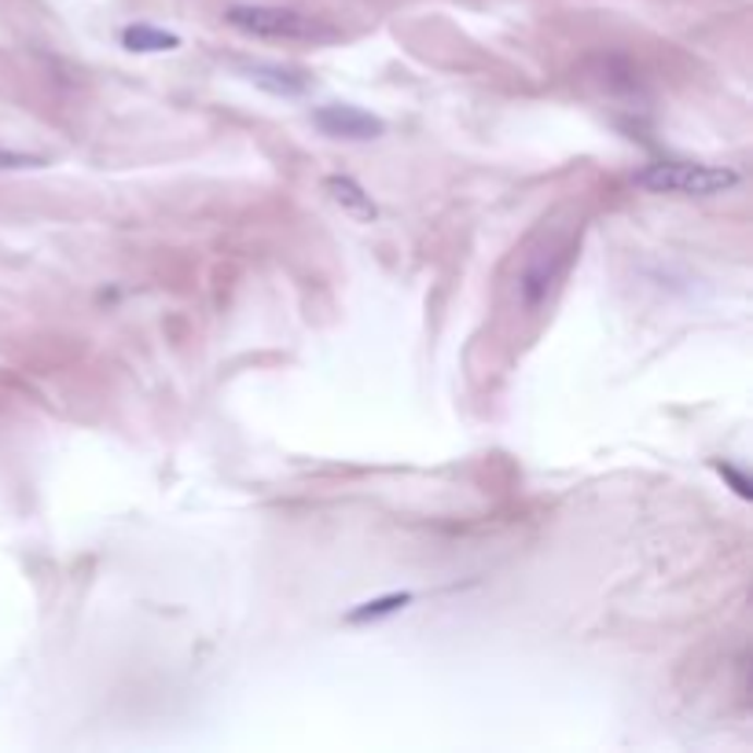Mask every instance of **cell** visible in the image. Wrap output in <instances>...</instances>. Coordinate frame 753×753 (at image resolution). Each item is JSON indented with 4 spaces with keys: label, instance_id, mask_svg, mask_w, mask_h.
<instances>
[{
    "label": "cell",
    "instance_id": "cell-1",
    "mask_svg": "<svg viewBox=\"0 0 753 753\" xmlns=\"http://www.w3.org/2000/svg\"><path fill=\"white\" fill-rule=\"evenodd\" d=\"M636 184L650 195L709 199V195L731 192L739 184V174L728 166H706V163H650L636 174Z\"/></svg>",
    "mask_w": 753,
    "mask_h": 753
},
{
    "label": "cell",
    "instance_id": "cell-3",
    "mask_svg": "<svg viewBox=\"0 0 753 753\" xmlns=\"http://www.w3.org/2000/svg\"><path fill=\"white\" fill-rule=\"evenodd\" d=\"M316 125L324 129L327 136H343V140H375L383 133V122L375 115L349 104H331L316 110Z\"/></svg>",
    "mask_w": 753,
    "mask_h": 753
},
{
    "label": "cell",
    "instance_id": "cell-4",
    "mask_svg": "<svg viewBox=\"0 0 753 753\" xmlns=\"http://www.w3.org/2000/svg\"><path fill=\"white\" fill-rule=\"evenodd\" d=\"M324 192L335 199L338 206L346 210L349 217H357V220H379V206H375V199H371L364 188L357 184L354 177H327L324 180Z\"/></svg>",
    "mask_w": 753,
    "mask_h": 753
},
{
    "label": "cell",
    "instance_id": "cell-7",
    "mask_svg": "<svg viewBox=\"0 0 753 753\" xmlns=\"http://www.w3.org/2000/svg\"><path fill=\"white\" fill-rule=\"evenodd\" d=\"M15 166H41V158H26V155H12V151H0V169H15Z\"/></svg>",
    "mask_w": 753,
    "mask_h": 753
},
{
    "label": "cell",
    "instance_id": "cell-6",
    "mask_svg": "<svg viewBox=\"0 0 753 753\" xmlns=\"http://www.w3.org/2000/svg\"><path fill=\"white\" fill-rule=\"evenodd\" d=\"M411 596L408 591H401V596H383V599H371L364 602V607H357L354 614H349V621H368V618H383V614H394V610L408 607Z\"/></svg>",
    "mask_w": 753,
    "mask_h": 753
},
{
    "label": "cell",
    "instance_id": "cell-5",
    "mask_svg": "<svg viewBox=\"0 0 753 753\" xmlns=\"http://www.w3.org/2000/svg\"><path fill=\"white\" fill-rule=\"evenodd\" d=\"M125 48H133V52H169V48L180 45L177 34H166V29H155V26H129L122 34Z\"/></svg>",
    "mask_w": 753,
    "mask_h": 753
},
{
    "label": "cell",
    "instance_id": "cell-2",
    "mask_svg": "<svg viewBox=\"0 0 753 753\" xmlns=\"http://www.w3.org/2000/svg\"><path fill=\"white\" fill-rule=\"evenodd\" d=\"M228 23L250 37H268V41H324V37H331V29L320 26L316 19L268 4L228 8Z\"/></svg>",
    "mask_w": 753,
    "mask_h": 753
}]
</instances>
